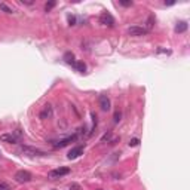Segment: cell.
<instances>
[{
    "mask_svg": "<svg viewBox=\"0 0 190 190\" xmlns=\"http://www.w3.org/2000/svg\"><path fill=\"white\" fill-rule=\"evenodd\" d=\"M70 174V168L67 166H60V168H57V170H52L49 174H48V178L49 180H57V178H61L64 175H68Z\"/></svg>",
    "mask_w": 190,
    "mask_h": 190,
    "instance_id": "obj_1",
    "label": "cell"
},
{
    "mask_svg": "<svg viewBox=\"0 0 190 190\" xmlns=\"http://www.w3.org/2000/svg\"><path fill=\"white\" fill-rule=\"evenodd\" d=\"M14 178H15V181H16V183H28V181H31L33 175H31L28 171L21 170V171H18V172H15Z\"/></svg>",
    "mask_w": 190,
    "mask_h": 190,
    "instance_id": "obj_2",
    "label": "cell"
},
{
    "mask_svg": "<svg viewBox=\"0 0 190 190\" xmlns=\"http://www.w3.org/2000/svg\"><path fill=\"white\" fill-rule=\"evenodd\" d=\"M149 33L146 27H138V25H132V27L128 28V34L129 36H134V37H141V36H146Z\"/></svg>",
    "mask_w": 190,
    "mask_h": 190,
    "instance_id": "obj_3",
    "label": "cell"
},
{
    "mask_svg": "<svg viewBox=\"0 0 190 190\" xmlns=\"http://www.w3.org/2000/svg\"><path fill=\"white\" fill-rule=\"evenodd\" d=\"M77 132H76L75 135H70V137H67V138H64V140H60V141H57V142H54V147L55 149H62V147H66V146H68L70 142H73V141H76L77 140Z\"/></svg>",
    "mask_w": 190,
    "mask_h": 190,
    "instance_id": "obj_4",
    "label": "cell"
},
{
    "mask_svg": "<svg viewBox=\"0 0 190 190\" xmlns=\"http://www.w3.org/2000/svg\"><path fill=\"white\" fill-rule=\"evenodd\" d=\"M100 22L102 25H107V27H115V18L109 12H102L100 15Z\"/></svg>",
    "mask_w": 190,
    "mask_h": 190,
    "instance_id": "obj_5",
    "label": "cell"
},
{
    "mask_svg": "<svg viewBox=\"0 0 190 190\" xmlns=\"http://www.w3.org/2000/svg\"><path fill=\"white\" fill-rule=\"evenodd\" d=\"M21 149H22V152H24L25 155H30V156H46L48 155L43 150L34 149V147H28V146H22Z\"/></svg>",
    "mask_w": 190,
    "mask_h": 190,
    "instance_id": "obj_6",
    "label": "cell"
},
{
    "mask_svg": "<svg viewBox=\"0 0 190 190\" xmlns=\"http://www.w3.org/2000/svg\"><path fill=\"white\" fill-rule=\"evenodd\" d=\"M54 116V109H52V106L51 104H45L43 106V109H42L40 115H39V117L40 119H51Z\"/></svg>",
    "mask_w": 190,
    "mask_h": 190,
    "instance_id": "obj_7",
    "label": "cell"
},
{
    "mask_svg": "<svg viewBox=\"0 0 190 190\" xmlns=\"http://www.w3.org/2000/svg\"><path fill=\"white\" fill-rule=\"evenodd\" d=\"M98 102H100V107H101L102 111H109L111 109V102H110V98L107 95H100Z\"/></svg>",
    "mask_w": 190,
    "mask_h": 190,
    "instance_id": "obj_8",
    "label": "cell"
},
{
    "mask_svg": "<svg viewBox=\"0 0 190 190\" xmlns=\"http://www.w3.org/2000/svg\"><path fill=\"white\" fill-rule=\"evenodd\" d=\"M83 150H85V146H76L73 149L68 152V159H76V157H79L80 155H83Z\"/></svg>",
    "mask_w": 190,
    "mask_h": 190,
    "instance_id": "obj_9",
    "label": "cell"
},
{
    "mask_svg": "<svg viewBox=\"0 0 190 190\" xmlns=\"http://www.w3.org/2000/svg\"><path fill=\"white\" fill-rule=\"evenodd\" d=\"M0 140L5 142H9V144H16L18 142V137L14 135V134H2Z\"/></svg>",
    "mask_w": 190,
    "mask_h": 190,
    "instance_id": "obj_10",
    "label": "cell"
},
{
    "mask_svg": "<svg viewBox=\"0 0 190 190\" xmlns=\"http://www.w3.org/2000/svg\"><path fill=\"white\" fill-rule=\"evenodd\" d=\"M187 22L186 21H180V22H177L175 25V33H184V31H187Z\"/></svg>",
    "mask_w": 190,
    "mask_h": 190,
    "instance_id": "obj_11",
    "label": "cell"
},
{
    "mask_svg": "<svg viewBox=\"0 0 190 190\" xmlns=\"http://www.w3.org/2000/svg\"><path fill=\"white\" fill-rule=\"evenodd\" d=\"M73 67H75L77 71H80V73H85V70H86V66H85L83 61H75Z\"/></svg>",
    "mask_w": 190,
    "mask_h": 190,
    "instance_id": "obj_12",
    "label": "cell"
},
{
    "mask_svg": "<svg viewBox=\"0 0 190 190\" xmlns=\"http://www.w3.org/2000/svg\"><path fill=\"white\" fill-rule=\"evenodd\" d=\"M64 61L67 62V64H75V55L71 54V52H67V54L64 55Z\"/></svg>",
    "mask_w": 190,
    "mask_h": 190,
    "instance_id": "obj_13",
    "label": "cell"
},
{
    "mask_svg": "<svg viewBox=\"0 0 190 190\" xmlns=\"http://www.w3.org/2000/svg\"><path fill=\"white\" fill-rule=\"evenodd\" d=\"M0 11H3V12H6V14H14L15 12L14 9L11 6H7L6 3H0Z\"/></svg>",
    "mask_w": 190,
    "mask_h": 190,
    "instance_id": "obj_14",
    "label": "cell"
},
{
    "mask_svg": "<svg viewBox=\"0 0 190 190\" xmlns=\"http://www.w3.org/2000/svg\"><path fill=\"white\" fill-rule=\"evenodd\" d=\"M153 25H155V15H150L149 20H147V27H146V30L150 31V30L153 28Z\"/></svg>",
    "mask_w": 190,
    "mask_h": 190,
    "instance_id": "obj_15",
    "label": "cell"
},
{
    "mask_svg": "<svg viewBox=\"0 0 190 190\" xmlns=\"http://www.w3.org/2000/svg\"><path fill=\"white\" fill-rule=\"evenodd\" d=\"M106 141L107 142L111 141V132H110V131L109 132H106V134L102 135V138H101V142H106Z\"/></svg>",
    "mask_w": 190,
    "mask_h": 190,
    "instance_id": "obj_16",
    "label": "cell"
},
{
    "mask_svg": "<svg viewBox=\"0 0 190 190\" xmlns=\"http://www.w3.org/2000/svg\"><path fill=\"white\" fill-rule=\"evenodd\" d=\"M55 5H57V3H55L54 0H52V2H48L46 5H45V11H46V12H49V11H52V9L55 7Z\"/></svg>",
    "mask_w": 190,
    "mask_h": 190,
    "instance_id": "obj_17",
    "label": "cell"
},
{
    "mask_svg": "<svg viewBox=\"0 0 190 190\" xmlns=\"http://www.w3.org/2000/svg\"><path fill=\"white\" fill-rule=\"evenodd\" d=\"M120 117H122V113H120L119 110H116V111H115V117H113V119H115V123L120 122Z\"/></svg>",
    "mask_w": 190,
    "mask_h": 190,
    "instance_id": "obj_18",
    "label": "cell"
},
{
    "mask_svg": "<svg viewBox=\"0 0 190 190\" xmlns=\"http://www.w3.org/2000/svg\"><path fill=\"white\" fill-rule=\"evenodd\" d=\"M67 20H68V24H70V25H76V16L75 15H68L67 16Z\"/></svg>",
    "mask_w": 190,
    "mask_h": 190,
    "instance_id": "obj_19",
    "label": "cell"
},
{
    "mask_svg": "<svg viewBox=\"0 0 190 190\" xmlns=\"http://www.w3.org/2000/svg\"><path fill=\"white\" fill-rule=\"evenodd\" d=\"M140 144V140L138 138H132L131 141H129V147H137Z\"/></svg>",
    "mask_w": 190,
    "mask_h": 190,
    "instance_id": "obj_20",
    "label": "cell"
},
{
    "mask_svg": "<svg viewBox=\"0 0 190 190\" xmlns=\"http://www.w3.org/2000/svg\"><path fill=\"white\" fill-rule=\"evenodd\" d=\"M0 190H12V189H11V186H9L7 183L2 181V183H0Z\"/></svg>",
    "mask_w": 190,
    "mask_h": 190,
    "instance_id": "obj_21",
    "label": "cell"
},
{
    "mask_svg": "<svg viewBox=\"0 0 190 190\" xmlns=\"http://www.w3.org/2000/svg\"><path fill=\"white\" fill-rule=\"evenodd\" d=\"M70 190H80V186H79V184H76V183L70 184Z\"/></svg>",
    "mask_w": 190,
    "mask_h": 190,
    "instance_id": "obj_22",
    "label": "cell"
},
{
    "mask_svg": "<svg viewBox=\"0 0 190 190\" xmlns=\"http://www.w3.org/2000/svg\"><path fill=\"white\" fill-rule=\"evenodd\" d=\"M119 3H120L122 6H125V7H128V6H132V2H123V0H120Z\"/></svg>",
    "mask_w": 190,
    "mask_h": 190,
    "instance_id": "obj_23",
    "label": "cell"
},
{
    "mask_svg": "<svg viewBox=\"0 0 190 190\" xmlns=\"http://www.w3.org/2000/svg\"><path fill=\"white\" fill-rule=\"evenodd\" d=\"M21 3H22V5H28V6H31L34 2L33 0H21Z\"/></svg>",
    "mask_w": 190,
    "mask_h": 190,
    "instance_id": "obj_24",
    "label": "cell"
},
{
    "mask_svg": "<svg viewBox=\"0 0 190 190\" xmlns=\"http://www.w3.org/2000/svg\"><path fill=\"white\" fill-rule=\"evenodd\" d=\"M165 5L166 6H172V5H175V2H165Z\"/></svg>",
    "mask_w": 190,
    "mask_h": 190,
    "instance_id": "obj_25",
    "label": "cell"
}]
</instances>
